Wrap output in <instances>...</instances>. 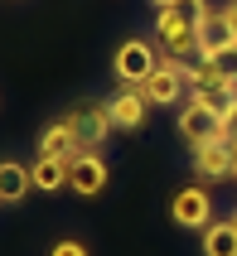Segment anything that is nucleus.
<instances>
[{
    "mask_svg": "<svg viewBox=\"0 0 237 256\" xmlns=\"http://www.w3.org/2000/svg\"><path fill=\"white\" fill-rule=\"evenodd\" d=\"M184 92H189V63H179V58L160 63V68L140 82V97L150 102V106H179Z\"/></svg>",
    "mask_w": 237,
    "mask_h": 256,
    "instance_id": "nucleus-1",
    "label": "nucleus"
},
{
    "mask_svg": "<svg viewBox=\"0 0 237 256\" xmlns=\"http://www.w3.org/2000/svg\"><path fill=\"white\" fill-rule=\"evenodd\" d=\"M155 39H160V48L169 58H179V63H184V54H198V24L189 14H179L174 5L155 14Z\"/></svg>",
    "mask_w": 237,
    "mask_h": 256,
    "instance_id": "nucleus-2",
    "label": "nucleus"
},
{
    "mask_svg": "<svg viewBox=\"0 0 237 256\" xmlns=\"http://www.w3.org/2000/svg\"><path fill=\"white\" fill-rule=\"evenodd\" d=\"M107 179H112V170H107V160L97 155V150H78L68 164V194H78V198H97L102 188H107Z\"/></svg>",
    "mask_w": 237,
    "mask_h": 256,
    "instance_id": "nucleus-3",
    "label": "nucleus"
},
{
    "mask_svg": "<svg viewBox=\"0 0 237 256\" xmlns=\"http://www.w3.org/2000/svg\"><path fill=\"white\" fill-rule=\"evenodd\" d=\"M112 68H116V82H121V87H140L155 68H160V58H155V48L145 39H126L121 48H116Z\"/></svg>",
    "mask_w": 237,
    "mask_h": 256,
    "instance_id": "nucleus-4",
    "label": "nucleus"
},
{
    "mask_svg": "<svg viewBox=\"0 0 237 256\" xmlns=\"http://www.w3.org/2000/svg\"><path fill=\"white\" fill-rule=\"evenodd\" d=\"M169 218H174L179 228H189V232H203V228L213 222V198H208L198 184H189V188H179V194H174Z\"/></svg>",
    "mask_w": 237,
    "mask_h": 256,
    "instance_id": "nucleus-5",
    "label": "nucleus"
},
{
    "mask_svg": "<svg viewBox=\"0 0 237 256\" xmlns=\"http://www.w3.org/2000/svg\"><path fill=\"white\" fill-rule=\"evenodd\" d=\"M179 136L189 145H208V140H223V126H218V116L208 106H198L194 97H184L179 106Z\"/></svg>",
    "mask_w": 237,
    "mask_h": 256,
    "instance_id": "nucleus-6",
    "label": "nucleus"
},
{
    "mask_svg": "<svg viewBox=\"0 0 237 256\" xmlns=\"http://www.w3.org/2000/svg\"><path fill=\"white\" fill-rule=\"evenodd\" d=\"M232 170H237V145H227V140L194 145V174L198 179H232Z\"/></svg>",
    "mask_w": 237,
    "mask_h": 256,
    "instance_id": "nucleus-7",
    "label": "nucleus"
},
{
    "mask_svg": "<svg viewBox=\"0 0 237 256\" xmlns=\"http://www.w3.org/2000/svg\"><path fill=\"white\" fill-rule=\"evenodd\" d=\"M78 126H83V112H68L63 121H54V126L39 136V155H78V150H83Z\"/></svg>",
    "mask_w": 237,
    "mask_h": 256,
    "instance_id": "nucleus-8",
    "label": "nucleus"
},
{
    "mask_svg": "<svg viewBox=\"0 0 237 256\" xmlns=\"http://www.w3.org/2000/svg\"><path fill=\"white\" fill-rule=\"evenodd\" d=\"M68 164H73V155H39L34 164H29L34 194H58V188H68Z\"/></svg>",
    "mask_w": 237,
    "mask_h": 256,
    "instance_id": "nucleus-9",
    "label": "nucleus"
},
{
    "mask_svg": "<svg viewBox=\"0 0 237 256\" xmlns=\"http://www.w3.org/2000/svg\"><path fill=\"white\" fill-rule=\"evenodd\" d=\"M145 106H150V102L140 97V87H121V92L107 102L116 130H140V126H145Z\"/></svg>",
    "mask_w": 237,
    "mask_h": 256,
    "instance_id": "nucleus-10",
    "label": "nucleus"
},
{
    "mask_svg": "<svg viewBox=\"0 0 237 256\" xmlns=\"http://www.w3.org/2000/svg\"><path fill=\"white\" fill-rule=\"evenodd\" d=\"M227 44H237V39H232V29H227V20H223V10H213L208 20H203V24H198V58H203V63H213V58L223 54Z\"/></svg>",
    "mask_w": 237,
    "mask_h": 256,
    "instance_id": "nucleus-11",
    "label": "nucleus"
},
{
    "mask_svg": "<svg viewBox=\"0 0 237 256\" xmlns=\"http://www.w3.org/2000/svg\"><path fill=\"white\" fill-rule=\"evenodd\" d=\"M112 112H107V106H87L83 112V126H78V136H83V150H97L102 140H107V136H112Z\"/></svg>",
    "mask_w": 237,
    "mask_h": 256,
    "instance_id": "nucleus-12",
    "label": "nucleus"
},
{
    "mask_svg": "<svg viewBox=\"0 0 237 256\" xmlns=\"http://www.w3.org/2000/svg\"><path fill=\"white\" fill-rule=\"evenodd\" d=\"M198 237H203V256H237V228L232 222H208Z\"/></svg>",
    "mask_w": 237,
    "mask_h": 256,
    "instance_id": "nucleus-13",
    "label": "nucleus"
},
{
    "mask_svg": "<svg viewBox=\"0 0 237 256\" xmlns=\"http://www.w3.org/2000/svg\"><path fill=\"white\" fill-rule=\"evenodd\" d=\"M29 170L25 164H15V160H5V164H0V203H20L29 194Z\"/></svg>",
    "mask_w": 237,
    "mask_h": 256,
    "instance_id": "nucleus-14",
    "label": "nucleus"
},
{
    "mask_svg": "<svg viewBox=\"0 0 237 256\" xmlns=\"http://www.w3.org/2000/svg\"><path fill=\"white\" fill-rule=\"evenodd\" d=\"M213 68H218V78H223V87H237V44H227L223 54L213 58Z\"/></svg>",
    "mask_w": 237,
    "mask_h": 256,
    "instance_id": "nucleus-15",
    "label": "nucleus"
},
{
    "mask_svg": "<svg viewBox=\"0 0 237 256\" xmlns=\"http://www.w3.org/2000/svg\"><path fill=\"white\" fill-rule=\"evenodd\" d=\"M174 10H179V14H189L194 24H203V20L213 14V5H208V0H174Z\"/></svg>",
    "mask_w": 237,
    "mask_h": 256,
    "instance_id": "nucleus-16",
    "label": "nucleus"
},
{
    "mask_svg": "<svg viewBox=\"0 0 237 256\" xmlns=\"http://www.w3.org/2000/svg\"><path fill=\"white\" fill-rule=\"evenodd\" d=\"M218 126H223V140H227V145H237V102L227 106L223 116H218Z\"/></svg>",
    "mask_w": 237,
    "mask_h": 256,
    "instance_id": "nucleus-17",
    "label": "nucleus"
},
{
    "mask_svg": "<svg viewBox=\"0 0 237 256\" xmlns=\"http://www.w3.org/2000/svg\"><path fill=\"white\" fill-rule=\"evenodd\" d=\"M49 256H87V246L78 242V237H63V242H54V252Z\"/></svg>",
    "mask_w": 237,
    "mask_h": 256,
    "instance_id": "nucleus-18",
    "label": "nucleus"
},
{
    "mask_svg": "<svg viewBox=\"0 0 237 256\" xmlns=\"http://www.w3.org/2000/svg\"><path fill=\"white\" fill-rule=\"evenodd\" d=\"M223 20H227V29H232V39H237V0H227V5H223Z\"/></svg>",
    "mask_w": 237,
    "mask_h": 256,
    "instance_id": "nucleus-19",
    "label": "nucleus"
},
{
    "mask_svg": "<svg viewBox=\"0 0 237 256\" xmlns=\"http://www.w3.org/2000/svg\"><path fill=\"white\" fill-rule=\"evenodd\" d=\"M150 5H155V10H169V5H174V0H150Z\"/></svg>",
    "mask_w": 237,
    "mask_h": 256,
    "instance_id": "nucleus-20",
    "label": "nucleus"
},
{
    "mask_svg": "<svg viewBox=\"0 0 237 256\" xmlns=\"http://www.w3.org/2000/svg\"><path fill=\"white\" fill-rule=\"evenodd\" d=\"M227 222H232V228H237V213H232V218H227Z\"/></svg>",
    "mask_w": 237,
    "mask_h": 256,
    "instance_id": "nucleus-21",
    "label": "nucleus"
},
{
    "mask_svg": "<svg viewBox=\"0 0 237 256\" xmlns=\"http://www.w3.org/2000/svg\"><path fill=\"white\" fill-rule=\"evenodd\" d=\"M232 179H237V170H232Z\"/></svg>",
    "mask_w": 237,
    "mask_h": 256,
    "instance_id": "nucleus-22",
    "label": "nucleus"
}]
</instances>
